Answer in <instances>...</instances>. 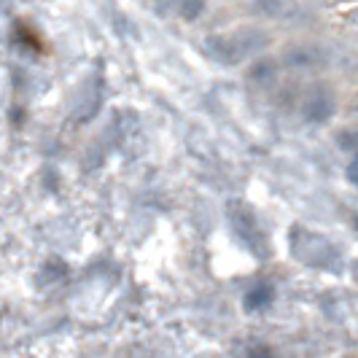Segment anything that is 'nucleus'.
Instances as JSON below:
<instances>
[{"mask_svg": "<svg viewBox=\"0 0 358 358\" xmlns=\"http://www.w3.org/2000/svg\"><path fill=\"white\" fill-rule=\"evenodd\" d=\"M269 36L259 27H248V30H240L229 38H218V46L221 54L229 57V59H243V57H251V54L267 49Z\"/></svg>", "mask_w": 358, "mask_h": 358, "instance_id": "nucleus-3", "label": "nucleus"}, {"mask_svg": "<svg viewBox=\"0 0 358 358\" xmlns=\"http://www.w3.org/2000/svg\"><path fill=\"white\" fill-rule=\"evenodd\" d=\"M334 110H337V103H334V94L329 87H313L310 94H307L305 100V119L307 122H313V124H323V122H329L331 116H334Z\"/></svg>", "mask_w": 358, "mask_h": 358, "instance_id": "nucleus-4", "label": "nucleus"}, {"mask_svg": "<svg viewBox=\"0 0 358 358\" xmlns=\"http://www.w3.org/2000/svg\"><path fill=\"white\" fill-rule=\"evenodd\" d=\"M350 110H353V113H358V94L353 97V106H350Z\"/></svg>", "mask_w": 358, "mask_h": 358, "instance_id": "nucleus-9", "label": "nucleus"}, {"mask_svg": "<svg viewBox=\"0 0 358 358\" xmlns=\"http://www.w3.org/2000/svg\"><path fill=\"white\" fill-rule=\"evenodd\" d=\"M348 176H350V180H356V183H358V159L353 162V167L348 170Z\"/></svg>", "mask_w": 358, "mask_h": 358, "instance_id": "nucleus-8", "label": "nucleus"}, {"mask_svg": "<svg viewBox=\"0 0 358 358\" xmlns=\"http://www.w3.org/2000/svg\"><path fill=\"white\" fill-rule=\"evenodd\" d=\"M202 6H205V0H180V11H183V17L194 19L202 11Z\"/></svg>", "mask_w": 358, "mask_h": 358, "instance_id": "nucleus-6", "label": "nucleus"}, {"mask_svg": "<svg viewBox=\"0 0 358 358\" xmlns=\"http://www.w3.org/2000/svg\"><path fill=\"white\" fill-rule=\"evenodd\" d=\"M286 0H253V11L259 17H267V19H278L286 14Z\"/></svg>", "mask_w": 358, "mask_h": 358, "instance_id": "nucleus-5", "label": "nucleus"}, {"mask_svg": "<svg viewBox=\"0 0 358 358\" xmlns=\"http://www.w3.org/2000/svg\"><path fill=\"white\" fill-rule=\"evenodd\" d=\"M283 62L294 71H321L331 65V46L323 43H294L283 54Z\"/></svg>", "mask_w": 358, "mask_h": 358, "instance_id": "nucleus-2", "label": "nucleus"}, {"mask_svg": "<svg viewBox=\"0 0 358 358\" xmlns=\"http://www.w3.org/2000/svg\"><path fill=\"white\" fill-rule=\"evenodd\" d=\"M340 143H342V148H356V145H358V132H342Z\"/></svg>", "mask_w": 358, "mask_h": 358, "instance_id": "nucleus-7", "label": "nucleus"}, {"mask_svg": "<svg viewBox=\"0 0 358 358\" xmlns=\"http://www.w3.org/2000/svg\"><path fill=\"white\" fill-rule=\"evenodd\" d=\"M294 253L305 262L307 267L315 269H334L340 264L337 245L329 243L323 234L302 229V227H296V232H294Z\"/></svg>", "mask_w": 358, "mask_h": 358, "instance_id": "nucleus-1", "label": "nucleus"}]
</instances>
